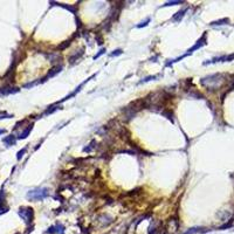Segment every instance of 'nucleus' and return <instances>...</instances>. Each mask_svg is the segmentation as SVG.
<instances>
[{
    "instance_id": "nucleus-16",
    "label": "nucleus",
    "mask_w": 234,
    "mask_h": 234,
    "mask_svg": "<svg viewBox=\"0 0 234 234\" xmlns=\"http://www.w3.org/2000/svg\"><path fill=\"white\" fill-rule=\"evenodd\" d=\"M58 109H60L59 107H56V105H53V107H50V108H48L46 111H45V114L43 115H48V114H53L54 111H56Z\"/></svg>"
},
{
    "instance_id": "nucleus-28",
    "label": "nucleus",
    "mask_w": 234,
    "mask_h": 234,
    "mask_svg": "<svg viewBox=\"0 0 234 234\" xmlns=\"http://www.w3.org/2000/svg\"><path fill=\"white\" fill-rule=\"evenodd\" d=\"M5 132H6V130H4V129H0V135L5 134Z\"/></svg>"
},
{
    "instance_id": "nucleus-22",
    "label": "nucleus",
    "mask_w": 234,
    "mask_h": 234,
    "mask_svg": "<svg viewBox=\"0 0 234 234\" xmlns=\"http://www.w3.org/2000/svg\"><path fill=\"white\" fill-rule=\"evenodd\" d=\"M149 22H150V19L148 18V19H146V20H145L144 22H140L139 25H137V27H138V28H142V27H145V26H148V24H149Z\"/></svg>"
},
{
    "instance_id": "nucleus-8",
    "label": "nucleus",
    "mask_w": 234,
    "mask_h": 234,
    "mask_svg": "<svg viewBox=\"0 0 234 234\" xmlns=\"http://www.w3.org/2000/svg\"><path fill=\"white\" fill-rule=\"evenodd\" d=\"M49 4H50V5L61 6V7L66 8V9H68V11H70V12H71V13H74V14H76V12H77V8H76V6H67V5H65V4H59V2H55V1H50Z\"/></svg>"
},
{
    "instance_id": "nucleus-14",
    "label": "nucleus",
    "mask_w": 234,
    "mask_h": 234,
    "mask_svg": "<svg viewBox=\"0 0 234 234\" xmlns=\"http://www.w3.org/2000/svg\"><path fill=\"white\" fill-rule=\"evenodd\" d=\"M206 231H207V230L201 228V227H194V228H191V230L186 231L184 234H196V233H199V232H206Z\"/></svg>"
},
{
    "instance_id": "nucleus-10",
    "label": "nucleus",
    "mask_w": 234,
    "mask_h": 234,
    "mask_svg": "<svg viewBox=\"0 0 234 234\" xmlns=\"http://www.w3.org/2000/svg\"><path fill=\"white\" fill-rule=\"evenodd\" d=\"M32 129H33V124L28 125V127H27V128H26V129H25V130H24V131L20 134V136H18V138H19V139H25V138H26V137L30 135V132L32 131Z\"/></svg>"
},
{
    "instance_id": "nucleus-23",
    "label": "nucleus",
    "mask_w": 234,
    "mask_h": 234,
    "mask_svg": "<svg viewBox=\"0 0 234 234\" xmlns=\"http://www.w3.org/2000/svg\"><path fill=\"white\" fill-rule=\"evenodd\" d=\"M123 52H122V49H116V50H114L111 54H110V56H117V55H121Z\"/></svg>"
},
{
    "instance_id": "nucleus-1",
    "label": "nucleus",
    "mask_w": 234,
    "mask_h": 234,
    "mask_svg": "<svg viewBox=\"0 0 234 234\" xmlns=\"http://www.w3.org/2000/svg\"><path fill=\"white\" fill-rule=\"evenodd\" d=\"M222 74H213V75H208L204 78H201L200 83L207 88V90H213L220 87L221 82H222Z\"/></svg>"
},
{
    "instance_id": "nucleus-17",
    "label": "nucleus",
    "mask_w": 234,
    "mask_h": 234,
    "mask_svg": "<svg viewBox=\"0 0 234 234\" xmlns=\"http://www.w3.org/2000/svg\"><path fill=\"white\" fill-rule=\"evenodd\" d=\"M70 46V40H68V41H65L62 45H60L59 47H58V49L59 50H63V49H66L67 47H69Z\"/></svg>"
},
{
    "instance_id": "nucleus-13",
    "label": "nucleus",
    "mask_w": 234,
    "mask_h": 234,
    "mask_svg": "<svg viewBox=\"0 0 234 234\" xmlns=\"http://www.w3.org/2000/svg\"><path fill=\"white\" fill-rule=\"evenodd\" d=\"M83 50H84V48H82V49L80 50V53H78V54L76 53V54H74L73 56H70V58H69V61H70V63H74L75 61H77V60H78V59H80V58L83 55Z\"/></svg>"
},
{
    "instance_id": "nucleus-25",
    "label": "nucleus",
    "mask_w": 234,
    "mask_h": 234,
    "mask_svg": "<svg viewBox=\"0 0 234 234\" xmlns=\"http://www.w3.org/2000/svg\"><path fill=\"white\" fill-rule=\"evenodd\" d=\"M157 76H149V77H146V78H144L143 81H140L139 83H143V82H148V81H150V80H155Z\"/></svg>"
},
{
    "instance_id": "nucleus-3",
    "label": "nucleus",
    "mask_w": 234,
    "mask_h": 234,
    "mask_svg": "<svg viewBox=\"0 0 234 234\" xmlns=\"http://www.w3.org/2000/svg\"><path fill=\"white\" fill-rule=\"evenodd\" d=\"M18 214L21 217V219L26 224H31L34 218V211L31 207H20L18 211Z\"/></svg>"
},
{
    "instance_id": "nucleus-7",
    "label": "nucleus",
    "mask_w": 234,
    "mask_h": 234,
    "mask_svg": "<svg viewBox=\"0 0 234 234\" xmlns=\"http://www.w3.org/2000/svg\"><path fill=\"white\" fill-rule=\"evenodd\" d=\"M18 91H19V88L6 87V88L0 89V95H9V94H14V93H18Z\"/></svg>"
},
{
    "instance_id": "nucleus-2",
    "label": "nucleus",
    "mask_w": 234,
    "mask_h": 234,
    "mask_svg": "<svg viewBox=\"0 0 234 234\" xmlns=\"http://www.w3.org/2000/svg\"><path fill=\"white\" fill-rule=\"evenodd\" d=\"M46 197H48V190L47 189H35V190H32L27 193V198L33 201L43 200Z\"/></svg>"
},
{
    "instance_id": "nucleus-4",
    "label": "nucleus",
    "mask_w": 234,
    "mask_h": 234,
    "mask_svg": "<svg viewBox=\"0 0 234 234\" xmlns=\"http://www.w3.org/2000/svg\"><path fill=\"white\" fill-rule=\"evenodd\" d=\"M205 45H206V33H204V35H202V36H201L200 39H199V40H198V41L196 42V45H194V46H193L192 48H190V49L187 50V53H186V54H184L183 56H180V58H178V59H176V60H174V61H172L171 63H173V62H177V61H179V60H181V59H184V58H186L187 55H190V54H192V53H193L194 50H197V49H199V48H201V47H202V46H205ZM171 63H170V65H171ZM170 65H167V66H170Z\"/></svg>"
},
{
    "instance_id": "nucleus-15",
    "label": "nucleus",
    "mask_w": 234,
    "mask_h": 234,
    "mask_svg": "<svg viewBox=\"0 0 234 234\" xmlns=\"http://www.w3.org/2000/svg\"><path fill=\"white\" fill-rule=\"evenodd\" d=\"M162 115H163V116H165L167 120H170L171 122H173V118H172V112H171L170 110H163V111H162Z\"/></svg>"
},
{
    "instance_id": "nucleus-9",
    "label": "nucleus",
    "mask_w": 234,
    "mask_h": 234,
    "mask_svg": "<svg viewBox=\"0 0 234 234\" xmlns=\"http://www.w3.org/2000/svg\"><path fill=\"white\" fill-rule=\"evenodd\" d=\"M187 12V8H184V9H181V11H179V12H177L173 17H172V20H174V21H180L181 19H183V17H184V14Z\"/></svg>"
},
{
    "instance_id": "nucleus-20",
    "label": "nucleus",
    "mask_w": 234,
    "mask_h": 234,
    "mask_svg": "<svg viewBox=\"0 0 234 234\" xmlns=\"http://www.w3.org/2000/svg\"><path fill=\"white\" fill-rule=\"evenodd\" d=\"M11 117H13V115L7 114L6 111H0V120H2V118H11Z\"/></svg>"
},
{
    "instance_id": "nucleus-11",
    "label": "nucleus",
    "mask_w": 234,
    "mask_h": 234,
    "mask_svg": "<svg viewBox=\"0 0 234 234\" xmlns=\"http://www.w3.org/2000/svg\"><path fill=\"white\" fill-rule=\"evenodd\" d=\"M15 137L13 136V135H11V136H8V137H6V138H4L2 139V142L7 145V146H9V145H14L15 144Z\"/></svg>"
},
{
    "instance_id": "nucleus-5",
    "label": "nucleus",
    "mask_w": 234,
    "mask_h": 234,
    "mask_svg": "<svg viewBox=\"0 0 234 234\" xmlns=\"http://www.w3.org/2000/svg\"><path fill=\"white\" fill-rule=\"evenodd\" d=\"M61 70H62V66H61V65H60V66H55V67H53L49 71H48V74L42 78V81H41V82H45V81H47L48 78H50V77L55 76V75H56V74H59Z\"/></svg>"
},
{
    "instance_id": "nucleus-27",
    "label": "nucleus",
    "mask_w": 234,
    "mask_h": 234,
    "mask_svg": "<svg viewBox=\"0 0 234 234\" xmlns=\"http://www.w3.org/2000/svg\"><path fill=\"white\" fill-rule=\"evenodd\" d=\"M76 22H77V28H78V30L82 28V22L80 21V19H78L77 17H76Z\"/></svg>"
},
{
    "instance_id": "nucleus-21",
    "label": "nucleus",
    "mask_w": 234,
    "mask_h": 234,
    "mask_svg": "<svg viewBox=\"0 0 234 234\" xmlns=\"http://www.w3.org/2000/svg\"><path fill=\"white\" fill-rule=\"evenodd\" d=\"M232 225H233V220H231L230 222H227V224H225V225L220 226V227H219V230H225V228H230V227H232Z\"/></svg>"
},
{
    "instance_id": "nucleus-12",
    "label": "nucleus",
    "mask_w": 234,
    "mask_h": 234,
    "mask_svg": "<svg viewBox=\"0 0 234 234\" xmlns=\"http://www.w3.org/2000/svg\"><path fill=\"white\" fill-rule=\"evenodd\" d=\"M230 22V19L228 18H224V19H220V20H217V21H212L211 25L212 26H221V25H226Z\"/></svg>"
},
{
    "instance_id": "nucleus-26",
    "label": "nucleus",
    "mask_w": 234,
    "mask_h": 234,
    "mask_svg": "<svg viewBox=\"0 0 234 234\" xmlns=\"http://www.w3.org/2000/svg\"><path fill=\"white\" fill-rule=\"evenodd\" d=\"M104 52H105V49H101L100 52H99V54H96L95 56H94V60H96V59H99L102 54H104Z\"/></svg>"
},
{
    "instance_id": "nucleus-24",
    "label": "nucleus",
    "mask_w": 234,
    "mask_h": 234,
    "mask_svg": "<svg viewBox=\"0 0 234 234\" xmlns=\"http://www.w3.org/2000/svg\"><path fill=\"white\" fill-rule=\"evenodd\" d=\"M25 152H26V148H24V149H22V150H20V151H19V152H18V156H17V158H18V159H21V158H22V156H24V153H25Z\"/></svg>"
},
{
    "instance_id": "nucleus-18",
    "label": "nucleus",
    "mask_w": 234,
    "mask_h": 234,
    "mask_svg": "<svg viewBox=\"0 0 234 234\" xmlns=\"http://www.w3.org/2000/svg\"><path fill=\"white\" fill-rule=\"evenodd\" d=\"M7 211H8V207L4 205V201L0 200V214H4V213H6Z\"/></svg>"
},
{
    "instance_id": "nucleus-6",
    "label": "nucleus",
    "mask_w": 234,
    "mask_h": 234,
    "mask_svg": "<svg viewBox=\"0 0 234 234\" xmlns=\"http://www.w3.org/2000/svg\"><path fill=\"white\" fill-rule=\"evenodd\" d=\"M47 233L53 234V233H58V234H65V226L62 224H56L55 226H52L47 230Z\"/></svg>"
},
{
    "instance_id": "nucleus-19",
    "label": "nucleus",
    "mask_w": 234,
    "mask_h": 234,
    "mask_svg": "<svg viewBox=\"0 0 234 234\" xmlns=\"http://www.w3.org/2000/svg\"><path fill=\"white\" fill-rule=\"evenodd\" d=\"M184 1H179V0H177V1H167L165 2V5H164V7H166V6H174V5H180V4H183Z\"/></svg>"
}]
</instances>
